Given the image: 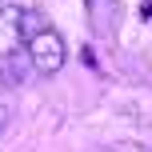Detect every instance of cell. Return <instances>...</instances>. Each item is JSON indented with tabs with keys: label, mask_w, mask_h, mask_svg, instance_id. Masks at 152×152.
I'll list each match as a JSON object with an SVG mask.
<instances>
[{
	"label": "cell",
	"mask_w": 152,
	"mask_h": 152,
	"mask_svg": "<svg viewBox=\"0 0 152 152\" xmlns=\"http://www.w3.org/2000/svg\"><path fill=\"white\" fill-rule=\"evenodd\" d=\"M24 56H28V64L40 76H56L64 68V60H68V48H64V40H60L56 28H44V32L24 40Z\"/></svg>",
	"instance_id": "1"
},
{
	"label": "cell",
	"mask_w": 152,
	"mask_h": 152,
	"mask_svg": "<svg viewBox=\"0 0 152 152\" xmlns=\"http://www.w3.org/2000/svg\"><path fill=\"white\" fill-rule=\"evenodd\" d=\"M20 16H24V8H16V4H4L0 8V52H12L16 44H20Z\"/></svg>",
	"instance_id": "2"
},
{
	"label": "cell",
	"mask_w": 152,
	"mask_h": 152,
	"mask_svg": "<svg viewBox=\"0 0 152 152\" xmlns=\"http://www.w3.org/2000/svg\"><path fill=\"white\" fill-rule=\"evenodd\" d=\"M44 28H48L44 12H36V8H24V16H20V36L28 40V36H36V32H44Z\"/></svg>",
	"instance_id": "3"
},
{
	"label": "cell",
	"mask_w": 152,
	"mask_h": 152,
	"mask_svg": "<svg viewBox=\"0 0 152 152\" xmlns=\"http://www.w3.org/2000/svg\"><path fill=\"white\" fill-rule=\"evenodd\" d=\"M0 72H4V84H20V80H24V76H20V60H16V56L0 64Z\"/></svg>",
	"instance_id": "4"
},
{
	"label": "cell",
	"mask_w": 152,
	"mask_h": 152,
	"mask_svg": "<svg viewBox=\"0 0 152 152\" xmlns=\"http://www.w3.org/2000/svg\"><path fill=\"white\" fill-rule=\"evenodd\" d=\"M8 112H12V108H8L4 100H0V132H4V124H8Z\"/></svg>",
	"instance_id": "5"
},
{
	"label": "cell",
	"mask_w": 152,
	"mask_h": 152,
	"mask_svg": "<svg viewBox=\"0 0 152 152\" xmlns=\"http://www.w3.org/2000/svg\"><path fill=\"white\" fill-rule=\"evenodd\" d=\"M112 152H148V148H140V144H120V148H112Z\"/></svg>",
	"instance_id": "6"
}]
</instances>
